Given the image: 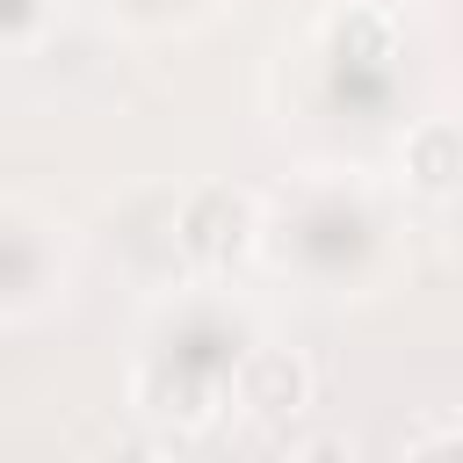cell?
I'll use <instances>...</instances> for the list:
<instances>
[{
  "label": "cell",
  "mask_w": 463,
  "mask_h": 463,
  "mask_svg": "<svg viewBox=\"0 0 463 463\" xmlns=\"http://www.w3.org/2000/svg\"><path fill=\"white\" fill-rule=\"evenodd\" d=\"M224 405H232L239 420H253V427H289V420H304V405H311V369H304L289 347L253 340V347L239 354V369H232Z\"/></svg>",
  "instance_id": "obj_4"
},
{
  "label": "cell",
  "mask_w": 463,
  "mask_h": 463,
  "mask_svg": "<svg viewBox=\"0 0 463 463\" xmlns=\"http://www.w3.org/2000/svg\"><path fill=\"white\" fill-rule=\"evenodd\" d=\"M246 347H253V340H239V326H232V333H224L217 318H210V326H188V333H174L166 347H152V354L137 362L130 405H137L145 420H159V427L195 434V427H210V420L224 412V391H232V369H239Z\"/></svg>",
  "instance_id": "obj_1"
},
{
  "label": "cell",
  "mask_w": 463,
  "mask_h": 463,
  "mask_svg": "<svg viewBox=\"0 0 463 463\" xmlns=\"http://www.w3.org/2000/svg\"><path fill=\"white\" fill-rule=\"evenodd\" d=\"M398 174L427 203H463V123L456 116H420L398 145Z\"/></svg>",
  "instance_id": "obj_5"
},
{
  "label": "cell",
  "mask_w": 463,
  "mask_h": 463,
  "mask_svg": "<svg viewBox=\"0 0 463 463\" xmlns=\"http://www.w3.org/2000/svg\"><path fill=\"white\" fill-rule=\"evenodd\" d=\"M369 253H376V217L362 195L311 188V195H297V210H282V268L340 289L369 268Z\"/></svg>",
  "instance_id": "obj_2"
},
{
  "label": "cell",
  "mask_w": 463,
  "mask_h": 463,
  "mask_svg": "<svg viewBox=\"0 0 463 463\" xmlns=\"http://www.w3.org/2000/svg\"><path fill=\"white\" fill-rule=\"evenodd\" d=\"M43 289V239L22 224H0V311H22Z\"/></svg>",
  "instance_id": "obj_7"
},
{
  "label": "cell",
  "mask_w": 463,
  "mask_h": 463,
  "mask_svg": "<svg viewBox=\"0 0 463 463\" xmlns=\"http://www.w3.org/2000/svg\"><path fill=\"white\" fill-rule=\"evenodd\" d=\"M51 22V0H0V43H29Z\"/></svg>",
  "instance_id": "obj_8"
},
{
  "label": "cell",
  "mask_w": 463,
  "mask_h": 463,
  "mask_svg": "<svg viewBox=\"0 0 463 463\" xmlns=\"http://www.w3.org/2000/svg\"><path fill=\"white\" fill-rule=\"evenodd\" d=\"M260 203L246 195V188H232V181H203V188H188L181 195V210H174V246H181V260H195V268H232V260H246L253 246H260Z\"/></svg>",
  "instance_id": "obj_3"
},
{
  "label": "cell",
  "mask_w": 463,
  "mask_h": 463,
  "mask_svg": "<svg viewBox=\"0 0 463 463\" xmlns=\"http://www.w3.org/2000/svg\"><path fill=\"white\" fill-rule=\"evenodd\" d=\"M412 449H463V427H441V434H420Z\"/></svg>",
  "instance_id": "obj_9"
},
{
  "label": "cell",
  "mask_w": 463,
  "mask_h": 463,
  "mask_svg": "<svg viewBox=\"0 0 463 463\" xmlns=\"http://www.w3.org/2000/svg\"><path fill=\"white\" fill-rule=\"evenodd\" d=\"M391 58H398V14H383V7H340L326 22V65H333L340 87L383 72Z\"/></svg>",
  "instance_id": "obj_6"
}]
</instances>
